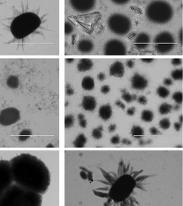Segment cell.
<instances>
[{
	"mask_svg": "<svg viewBox=\"0 0 183 206\" xmlns=\"http://www.w3.org/2000/svg\"><path fill=\"white\" fill-rule=\"evenodd\" d=\"M74 93V90L73 88L71 87L70 85H67L66 87V94L68 95H73Z\"/></svg>",
	"mask_w": 183,
	"mask_h": 206,
	"instance_id": "43",
	"label": "cell"
},
{
	"mask_svg": "<svg viewBox=\"0 0 183 206\" xmlns=\"http://www.w3.org/2000/svg\"><path fill=\"white\" fill-rule=\"evenodd\" d=\"M147 102H148L147 98L145 97V96H143V95H142V96H140L138 99V102L141 105H146Z\"/></svg>",
	"mask_w": 183,
	"mask_h": 206,
	"instance_id": "37",
	"label": "cell"
},
{
	"mask_svg": "<svg viewBox=\"0 0 183 206\" xmlns=\"http://www.w3.org/2000/svg\"><path fill=\"white\" fill-rule=\"evenodd\" d=\"M95 1H71L70 4L77 11L85 13L92 10L95 6Z\"/></svg>",
	"mask_w": 183,
	"mask_h": 206,
	"instance_id": "11",
	"label": "cell"
},
{
	"mask_svg": "<svg viewBox=\"0 0 183 206\" xmlns=\"http://www.w3.org/2000/svg\"><path fill=\"white\" fill-rule=\"evenodd\" d=\"M179 39H180V43L182 45V29L180 30V34H179Z\"/></svg>",
	"mask_w": 183,
	"mask_h": 206,
	"instance_id": "53",
	"label": "cell"
},
{
	"mask_svg": "<svg viewBox=\"0 0 183 206\" xmlns=\"http://www.w3.org/2000/svg\"><path fill=\"white\" fill-rule=\"evenodd\" d=\"M150 42V36L146 33H140L133 41L134 46L138 49L146 48Z\"/></svg>",
	"mask_w": 183,
	"mask_h": 206,
	"instance_id": "13",
	"label": "cell"
},
{
	"mask_svg": "<svg viewBox=\"0 0 183 206\" xmlns=\"http://www.w3.org/2000/svg\"><path fill=\"white\" fill-rule=\"evenodd\" d=\"M41 24V19L33 12H25L12 21L11 32L14 38L22 39L34 32Z\"/></svg>",
	"mask_w": 183,
	"mask_h": 206,
	"instance_id": "4",
	"label": "cell"
},
{
	"mask_svg": "<svg viewBox=\"0 0 183 206\" xmlns=\"http://www.w3.org/2000/svg\"><path fill=\"white\" fill-rule=\"evenodd\" d=\"M122 99L124 100L126 102L130 103L132 102L133 100H136V96L133 95H131L130 93L127 92L125 90H122Z\"/></svg>",
	"mask_w": 183,
	"mask_h": 206,
	"instance_id": "25",
	"label": "cell"
},
{
	"mask_svg": "<svg viewBox=\"0 0 183 206\" xmlns=\"http://www.w3.org/2000/svg\"><path fill=\"white\" fill-rule=\"evenodd\" d=\"M131 83H132V86L134 90H142L146 88L148 82L146 78L143 77V76L136 73V74L133 75L132 80H131Z\"/></svg>",
	"mask_w": 183,
	"mask_h": 206,
	"instance_id": "12",
	"label": "cell"
},
{
	"mask_svg": "<svg viewBox=\"0 0 183 206\" xmlns=\"http://www.w3.org/2000/svg\"><path fill=\"white\" fill-rule=\"evenodd\" d=\"M78 118L79 120V124L83 128H86L87 127V120L85 119V116L83 114H79L78 116Z\"/></svg>",
	"mask_w": 183,
	"mask_h": 206,
	"instance_id": "33",
	"label": "cell"
},
{
	"mask_svg": "<svg viewBox=\"0 0 183 206\" xmlns=\"http://www.w3.org/2000/svg\"><path fill=\"white\" fill-rule=\"evenodd\" d=\"M122 141L123 144H125V145H131V144H132V141L128 140L127 139H123Z\"/></svg>",
	"mask_w": 183,
	"mask_h": 206,
	"instance_id": "51",
	"label": "cell"
},
{
	"mask_svg": "<svg viewBox=\"0 0 183 206\" xmlns=\"http://www.w3.org/2000/svg\"><path fill=\"white\" fill-rule=\"evenodd\" d=\"M49 146H53V145H52V144H49V145L47 146V147H49Z\"/></svg>",
	"mask_w": 183,
	"mask_h": 206,
	"instance_id": "58",
	"label": "cell"
},
{
	"mask_svg": "<svg viewBox=\"0 0 183 206\" xmlns=\"http://www.w3.org/2000/svg\"><path fill=\"white\" fill-rule=\"evenodd\" d=\"M94 48L92 41L89 39L81 40L78 44V49L82 53H90Z\"/></svg>",
	"mask_w": 183,
	"mask_h": 206,
	"instance_id": "16",
	"label": "cell"
},
{
	"mask_svg": "<svg viewBox=\"0 0 183 206\" xmlns=\"http://www.w3.org/2000/svg\"><path fill=\"white\" fill-rule=\"evenodd\" d=\"M127 65L128 68H132L134 66V62L132 60H128L127 62Z\"/></svg>",
	"mask_w": 183,
	"mask_h": 206,
	"instance_id": "50",
	"label": "cell"
},
{
	"mask_svg": "<svg viewBox=\"0 0 183 206\" xmlns=\"http://www.w3.org/2000/svg\"><path fill=\"white\" fill-rule=\"evenodd\" d=\"M110 91V87L109 85H103V86L101 87V92L103 94H107V93L109 92Z\"/></svg>",
	"mask_w": 183,
	"mask_h": 206,
	"instance_id": "38",
	"label": "cell"
},
{
	"mask_svg": "<svg viewBox=\"0 0 183 206\" xmlns=\"http://www.w3.org/2000/svg\"><path fill=\"white\" fill-rule=\"evenodd\" d=\"M150 133L152 135H158V134H160V132L157 128H155V127H151V128L150 129Z\"/></svg>",
	"mask_w": 183,
	"mask_h": 206,
	"instance_id": "40",
	"label": "cell"
},
{
	"mask_svg": "<svg viewBox=\"0 0 183 206\" xmlns=\"http://www.w3.org/2000/svg\"><path fill=\"white\" fill-rule=\"evenodd\" d=\"M14 183L43 195L51 184L48 167L40 159L29 154H22L10 161Z\"/></svg>",
	"mask_w": 183,
	"mask_h": 206,
	"instance_id": "2",
	"label": "cell"
},
{
	"mask_svg": "<svg viewBox=\"0 0 183 206\" xmlns=\"http://www.w3.org/2000/svg\"><path fill=\"white\" fill-rule=\"evenodd\" d=\"M20 112L15 107H8L0 112V124L7 127L16 123L20 119Z\"/></svg>",
	"mask_w": 183,
	"mask_h": 206,
	"instance_id": "10",
	"label": "cell"
},
{
	"mask_svg": "<svg viewBox=\"0 0 183 206\" xmlns=\"http://www.w3.org/2000/svg\"><path fill=\"white\" fill-rule=\"evenodd\" d=\"M75 60L74 59H73V58H68V59H66L65 61L67 63H72L73 62V61Z\"/></svg>",
	"mask_w": 183,
	"mask_h": 206,
	"instance_id": "54",
	"label": "cell"
},
{
	"mask_svg": "<svg viewBox=\"0 0 183 206\" xmlns=\"http://www.w3.org/2000/svg\"><path fill=\"white\" fill-rule=\"evenodd\" d=\"M135 112H136V108L134 107H130V108H128L127 111V114L129 115V116H133V115H134Z\"/></svg>",
	"mask_w": 183,
	"mask_h": 206,
	"instance_id": "42",
	"label": "cell"
},
{
	"mask_svg": "<svg viewBox=\"0 0 183 206\" xmlns=\"http://www.w3.org/2000/svg\"><path fill=\"white\" fill-rule=\"evenodd\" d=\"M42 203V195L13 183L0 197V205L38 206Z\"/></svg>",
	"mask_w": 183,
	"mask_h": 206,
	"instance_id": "3",
	"label": "cell"
},
{
	"mask_svg": "<svg viewBox=\"0 0 183 206\" xmlns=\"http://www.w3.org/2000/svg\"><path fill=\"white\" fill-rule=\"evenodd\" d=\"M13 183L10 161L0 160V197Z\"/></svg>",
	"mask_w": 183,
	"mask_h": 206,
	"instance_id": "8",
	"label": "cell"
},
{
	"mask_svg": "<svg viewBox=\"0 0 183 206\" xmlns=\"http://www.w3.org/2000/svg\"><path fill=\"white\" fill-rule=\"evenodd\" d=\"M154 118V114L152 111L148 110H145L141 112V119L145 122H150Z\"/></svg>",
	"mask_w": 183,
	"mask_h": 206,
	"instance_id": "23",
	"label": "cell"
},
{
	"mask_svg": "<svg viewBox=\"0 0 183 206\" xmlns=\"http://www.w3.org/2000/svg\"><path fill=\"white\" fill-rule=\"evenodd\" d=\"M102 173L103 180L96 181L104 185L103 187L93 189L97 197L105 198V205H139L133 197L136 189L144 190L147 179L154 175L143 174V170H134L129 163L122 160L118 163L117 172H108L99 168Z\"/></svg>",
	"mask_w": 183,
	"mask_h": 206,
	"instance_id": "1",
	"label": "cell"
},
{
	"mask_svg": "<svg viewBox=\"0 0 183 206\" xmlns=\"http://www.w3.org/2000/svg\"><path fill=\"white\" fill-rule=\"evenodd\" d=\"M157 94L161 98H166L170 95V91L164 86H160L157 89Z\"/></svg>",
	"mask_w": 183,
	"mask_h": 206,
	"instance_id": "27",
	"label": "cell"
},
{
	"mask_svg": "<svg viewBox=\"0 0 183 206\" xmlns=\"http://www.w3.org/2000/svg\"><path fill=\"white\" fill-rule=\"evenodd\" d=\"M100 117L104 120H108L112 117V110L109 105H105L100 107L99 110Z\"/></svg>",
	"mask_w": 183,
	"mask_h": 206,
	"instance_id": "17",
	"label": "cell"
},
{
	"mask_svg": "<svg viewBox=\"0 0 183 206\" xmlns=\"http://www.w3.org/2000/svg\"><path fill=\"white\" fill-rule=\"evenodd\" d=\"M115 104L117 106L120 107L121 109L125 110V108H126V105H124V103H123L122 101H120V100H117V101L115 102Z\"/></svg>",
	"mask_w": 183,
	"mask_h": 206,
	"instance_id": "44",
	"label": "cell"
},
{
	"mask_svg": "<svg viewBox=\"0 0 183 206\" xmlns=\"http://www.w3.org/2000/svg\"><path fill=\"white\" fill-rule=\"evenodd\" d=\"M172 99L174 101L177 103V104L180 105L182 104L183 101V94L182 92L177 91L174 92V94L172 95Z\"/></svg>",
	"mask_w": 183,
	"mask_h": 206,
	"instance_id": "30",
	"label": "cell"
},
{
	"mask_svg": "<svg viewBox=\"0 0 183 206\" xmlns=\"http://www.w3.org/2000/svg\"><path fill=\"white\" fill-rule=\"evenodd\" d=\"M32 132L30 129H24L19 135V139L21 141H24L28 139L31 136Z\"/></svg>",
	"mask_w": 183,
	"mask_h": 206,
	"instance_id": "28",
	"label": "cell"
},
{
	"mask_svg": "<svg viewBox=\"0 0 183 206\" xmlns=\"http://www.w3.org/2000/svg\"><path fill=\"white\" fill-rule=\"evenodd\" d=\"M140 145H144V143H145V141H143V140H141V139H140Z\"/></svg>",
	"mask_w": 183,
	"mask_h": 206,
	"instance_id": "55",
	"label": "cell"
},
{
	"mask_svg": "<svg viewBox=\"0 0 183 206\" xmlns=\"http://www.w3.org/2000/svg\"><path fill=\"white\" fill-rule=\"evenodd\" d=\"M182 60L180 58H173L171 60V63L173 65H179L182 63Z\"/></svg>",
	"mask_w": 183,
	"mask_h": 206,
	"instance_id": "39",
	"label": "cell"
},
{
	"mask_svg": "<svg viewBox=\"0 0 183 206\" xmlns=\"http://www.w3.org/2000/svg\"><path fill=\"white\" fill-rule=\"evenodd\" d=\"M7 84L9 87L13 88V89L17 88L19 87V85L18 77H16V76H15V75L9 76V78L7 80Z\"/></svg>",
	"mask_w": 183,
	"mask_h": 206,
	"instance_id": "22",
	"label": "cell"
},
{
	"mask_svg": "<svg viewBox=\"0 0 183 206\" xmlns=\"http://www.w3.org/2000/svg\"><path fill=\"white\" fill-rule=\"evenodd\" d=\"M163 84L166 86H170L172 84V80L170 78H165L163 80Z\"/></svg>",
	"mask_w": 183,
	"mask_h": 206,
	"instance_id": "45",
	"label": "cell"
},
{
	"mask_svg": "<svg viewBox=\"0 0 183 206\" xmlns=\"http://www.w3.org/2000/svg\"><path fill=\"white\" fill-rule=\"evenodd\" d=\"M82 87L85 90H92L95 87V80L90 76H86L82 81Z\"/></svg>",
	"mask_w": 183,
	"mask_h": 206,
	"instance_id": "19",
	"label": "cell"
},
{
	"mask_svg": "<svg viewBox=\"0 0 183 206\" xmlns=\"http://www.w3.org/2000/svg\"><path fill=\"white\" fill-rule=\"evenodd\" d=\"M170 125H171V123H170V119L168 118H164L162 119L159 122V126L161 129H164V130H166V129H168L170 127Z\"/></svg>",
	"mask_w": 183,
	"mask_h": 206,
	"instance_id": "31",
	"label": "cell"
},
{
	"mask_svg": "<svg viewBox=\"0 0 183 206\" xmlns=\"http://www.w3.org/2000/svg\"><path fill=\"white\" fill-rule=\"evenodd\" d=\"M106 78V75L105 73H100L97 75V79L99 80H100V81H103V80H105Z\"/></svg>",
	"mask_w": 183,
	"mask_h": 206,
	"instance_id": "46",
	"label": "cell"
},
{
	"mask_svg": "<svg viewBox=\"0 0 183 206\" xmlns=\"http://www.w3.org/2000/svg\"><path fill=\"white\" fill-rule=\"evenodd\" d=\"M182 119H183V117H182V115L180 117V124H182Z\"/></svg>",
	"mask_w": 183,
	"mask_h": 206,
	"instance_id": "57",
	"label": "cell"
},
{
	"mask_svg": "<svg viewBox=\"0 0 183 206\" xmlns=\"http://www.w3.org/2000/svg\"><path fill=\"white\" fill-rule=\"evenodd\" d=\"M87 143V137L85 134H81L76 137L75 141H73V145L76 148H83L85 146Z\"/></svg>",
	"mask_w": 183,
	"mask_h": 206,
	"instance_id": "20",
	"label": "cell"
},
{
	"mask_svg": "<svg viewBox=\"0 0 183 206\" xmlns=\"http://www.w3.org/2000/svg\"><path fill=\"white\" fill-rule=\"evenodd\" d=\"M74 121H75V119H74V117L73 115H68V116L65 117V127L67 128H69V127H71L73 126L74 124Z\"/></svg>",
	"mask_w": 183,
	"mask_h": 206,
	"instance_id": "32",
	"label": "cell"
},
{
	"mask_svg": "<svg viewBox=\"0 0 183 206\" xmlns=\"http://www.w3.org/2000/svg\"><path fill=\"white\" fill-rule=\"evenodd\" d=\"M153 43L155 50L162 54L171 51L175 46V38L172 34L167 31H163L158 34L155 37Z\"/></svg>",
	"mask_w": 183,
	"mask_h": 206,
	"instance_id": "7",
	"label": "cell"
},
{
	"mask_svg": "<svg viewBox=\"0 0 183 206\" xmlns=\"http://www.w3.org/2000/svg\"><path fill=\"white\" fill-rule=\"evenodd\" d=\"M107 23L111 31L119 36L126 35L132 29V21L130 19L123 14H113L109 18Z\"/></svg>",
	"mask_w": 183,
	"mask_h": 206,
	"instance_id": "6",
	"label": "cell"
},
{
	"mask_svg": "<svg viewBox=\"0 0 183 206\" xmlns=\"http://www.w3.org/2000/svg\"><path fill=\"white\" fill-rule=\"evenodd\" d=\"M111 143L112 144H114V145H117V144H119V142L121 141L120 139V137L118 135H115L112 137V139H111Z\"/></svg>",
	"mask_w": 183,
	"mask_h": 206,
	"instance_id": "36",
	"label": "cell"
},
{
	"mask_svg": "<svg viewBox=\"0 0 183 206\" xmlns=\"http://www.w3.org/2000/svg\"><path fill=\"white\" fill-rule=\"evenodd\" d=\"M104 52L106 56H124L127 54V46L122 41L112 39L105 44Z\"/></svg>",
	"mask_w": 183,
	"mask_h": 206,
	"instance_id": "9",
	"label": "cell"
},
{
	"mask_svg": "<svg viewBox=\"0 0 183 206\" xmlns=\"http://www.w3.org/2000/svg\"><path fill=\"white\" fill-rule=\"evenodd\" d=\"M80 169H82V170H84V171H86L87 175V179H88L89 182H90V183H92L93 181H94V180H93V173H92V172L91 171L88 170L87 168H85V167H80Z\"/></svg>",
	"mask_w": 183,
	"mask_h": 206,
	"instance_id": "34",
	"label": "cell"
},
{
	"mask_svg": "<svg viewBox=\"0 0 183 206\" xmlns=\"http://www.w3.org/2000/svg\"><path fill=\"white\" fill-rule=\"evenodd\" d=\"M171 76L172 79L175 80H181L183 78V71L182 69H177L173 70L171 73Z\"/></svg>",
	"mask_w": 183,
	"mask_h": 206,
	"instance_id": "29",
	"label": "cell"
},
{
	"mask_svg": "<svg viewBox=\"0 0 183 206\" xmlns=\"http://www.w3.org/2000/svg\"><path fill=\"white\" fill-rule=\"evenodd\" d=\"M131 134H132V135L134 137V138L140 139L144 135V130H143V129L140 126L135 125V126H133L132 129H131Z\"/></svg>",
	"mask_w": 183,
	"mask_h": 206,
	"instance_id": "21",
	"label": "cell"
},
{
	"mask_svg": "<svg viewBox=\"0 0 183 206\" xmlns=\"http://www.w3.org/2000/svg\"><path fill=\"white\" fill-rule=\"evenodd\" d=\"M124 66L120 61H116L112 64L109 69V73L111 75L117 78H122L124 75Z\"/></svg>",
	"mask_w": 183,
	"mask_h": 206,
	"instance_id": "14",
	"label": "cell"
},
{
	"mask_svg": "<svg viewBox=\"0 0 183 206\" xmlns=\"http://www.w3.org/2000/svg\"><path fill=\"white\" fill-rule=\"evenodd\" d=\"M179 109H180V106H179V105H175V107H174V110H179Z\"/></svg>",
	"mask_w": 183,
	"mask_h": 206,
	"instance_id": "56",
	"label": "cell"
},
{
	"mask_svg": "<svg viewBox=\"0 0 183 206\" xmlns=\"http://www.w3.org/2000/svg\"><path fill=\"white\" fill-rule=\"evenodd\" d=\"M93 67V62L90 59L83 58L80 60L78 64V69L80 72H85L90 70Z\"/></svg>",
	"mask_w": 183,
	"mask_h": 206,
	"instance_id": "18",
	"label": "cell"
},
{
	"mask_svg": "<svg viewBox=\"0 0 183 206\" xmlns=\"http://www.w3.org/2000/svg\"><path fill=\"white\" fill-rule=\"evenodd\" d=\"M141 60L145 63H150L151 62H153V59H152V58H143V59H141Z\"/></svg>",
	"mask_w": 183,
	"mask_h": 206,
	"instance_id": "52",
	"label": "cell"
},
{
	"mask_svg": "<svg viewBox=\"0 0 183 206\" xmlns=\"http://www.w3.org/2000/svg\"><path fill=\"white\" fill-rule=\"evenodd\" d=\"M104 130V128L102 126H99L97 128H95L93 129L92 132V136L94 139H100L102 137V132Z\"/></svg>",
	"mask_w": 183,
	"mask_h": 206,
	"instance_id": "26",
	"label": "cell"
},
{
	"mask_svg": "<svg viewBox=\"0 0 183 206\" xmlns=\"http://www.w3.org/2000/svg\"><path fill=\"white\" fill-rule=\"evenodd\" d=\"M145 15L150 21L155 24H166L172 19L173 9L167 2L155 1L148 4L145 9Z\"/></svg>",
	"mask_w": 183,
	"mask_h": 206,
	"instance_id": "5",
	"label": "cell"
},
{
	"mask_svg": "<svg viewBox=\"0 0 183 206\" xmlns=\"http://www.w3.org/2000/svg\"><path fill=\"white\" fill-rule=\"evenodd\" d=\"M181 127H182V124H180V122H175L174 124V128L176 129V131H180Z\"/></svg>",
	"mask_w": 183,
	"mask_h": 206,
	"instance_id": "49",
	"label": "cell"
},
{
	"mask_svg": "<svg viewBox=\"0 0 183 206\" xmlns=\"http://www.w3.org/2000/svg\"><path fill=\"white\" fill-rule=\"evenodd\" d=\"M116 128H117V126H116V124H110L109 126L108 127V130L109 132H110V133H112V132H114L116 130Z\"/></svg>",
	"mask_w": 183,
	"mask_h": 206,
	"instance_id": "47",
	"label": "cell"
},
{
	"mask_svg": "<svg viewBox=\"0 0 183 206\" xmlns=\"http://www.w3.org/2000/svg\"><path fill=\"white\" fill-rule=\"evenodd\" d=\"M82 170V169H81ZM80 175L82 177V178L84 179V180H86V179H87V173L84 170H82L80 173Z\"/></svg>",
	"mask_w": 183,
	"mask_h": 206,
	"instance_id": "48",
	"label": "cell"
},
{
	"mask_svg": "<svg viewBox=\"0 0 183 206\" xmlns=\"http://www.w3.org/2000/svg\"><path fill=\"white\" fill-rule=\"evenodd\" d=\"M82 106L87 111H94L97 107V101L92 96H85L82 102Z\"/></svg>",
	"mask_w": 183,
	"mask_h": 206,
	"instance_id": "15",
	"label": "cell"
},
{
	"mask_svg": "<svg viewBox=\"0 0 183 206\" xmlns=\"http://www.w3.org/2000/svg\"><path fill=\"white\" fill-rule=\"evenodd\" d=\"M112 2L113 3L118 4V5H123V4H125L128 2V0H114Z\"/></svg>",
	"mask_w": 183,
	"mask_h": 206,
	"instance_id": "41",
	"label": "cell"
},
{
	"mask_svg": "<svg viewBox=\"0 0 183 206\" xmlns=\"http://www.w3.org/2000/svg\"><path fill=\"white\" fill-rule=\"evenodd\" d=\"M172 109V106L171 105L168 104L167 102L163 103V104L159 107V112L163 115L167 114L170 113Z\"/></svg>",
	"mask_w": 183,
	"mask_h": 206,
	"instance_id": "24",
	"label": "cell"
},
{
	"mask_svg": "<svg viewBox=\"0 0 183 206\" xmlns=\"http://www.w3.org/2000/svg\"><path fill=\"white\" fill-rule=\"evenodd\" d=\"M74 30L73 26L69 22H66L65 24V34H70L71 33H73V31Z\"/></svg>",
	"mask_w": 183,
	"mask_h": 206,
	"instance_id": "35",
	"label": "cell"
}]
</instances>
